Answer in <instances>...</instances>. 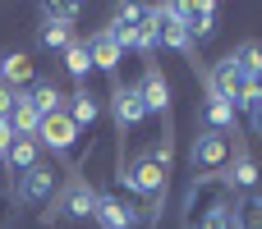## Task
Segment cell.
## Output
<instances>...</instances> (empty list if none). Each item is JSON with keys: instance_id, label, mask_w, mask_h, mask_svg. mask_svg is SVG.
I'll return each instance as SVG.
<instances>
[{"instance_id": "3957f363", "label": "cell", "mask_w": 262, "mask_h": 229, "mask_svg": "<svg viewBox=\"0 0 262 229\" xmlns=\"http://www.w3.org/2000/svg\"><path fill=\"white\" fill-rule=\"evenodd\" d=\"M230 156H235L230 133H212V129H203V133L193 138V147H189V161H193L198 174H226Z\"/></svg>"}, {"instance_id": "9a60e30c", "label": "cell", "mask_w": 262, "mask_h": 229, "mask_svg": "<svg viewBox=\"0 0 262 229\" xmlns=\"http://www.w3.org/2000/svg\"><path fill=\"white\" fill-rule=\"evenodd\" d=\"M0 83H5V87L32 83V55H28V50H5V55H0Z\"/></svg>"}, {"instance_id": "5b68a950", "label": "cell", "mask_w": 262, "mask_h": 229, "mask_svg": "<svg viewBox=\"0 0 262 229\" xmlns=\"http://www.w3.org/2000/svg\"><path fill=\"white\" fill-rule=\"evenodd\" d=\"M92 220H97L101 229H138L143 225V207H134V202L120 197V193H97Z\"/></svg>"}, {"instance_id": "277c9868", "label": "cell", "mask_w": 262, "mask_h": 229, "mask_svg": "<svg viewBox=\"0 0 262 229\" xmlns=\"http://www.w3.org/2000/svg\"><path fill=\"white\" fill-rule=\"evenodd\" d=\"M55 193H60V170H51L46 161L32 165L28 174H18V184H14V202L18 207H51Z\"/></svg>"}, {"instance_id": "e0dca14e", "label": "cell", "mask_w": 262, "mask_h": 229, "mask_svg": "<svg viewBox=\"0 0 262 229\" xmlns=\"http://www.w3.org/2000/svg\"><path fill=\"white\" fill-rule=\"evenodd\" d=\"M203 115H207V129H212V133H230V129H235V119H239V110H235L226 96H216V92H207Z\"/></svg>"}, {"instance_id": "cb8c5ba5", "label": "cell", "mask_w": 262, "mask_h": 229, "mask_svg": "<svg viewBox=\"0 0 262 229\" xmlns=\"http://www.w3.org/2000/svg\"><path fill=\"white\" fill-rule=\"evenodd\" d=\"M198 229H239V220H235V202L226 207V211H216V216H207Z\"/></svg>"}, {"instance_id": "484cf974", "label": "cell", "mask_w": 262, "mask_h": 229, "mask_svg": "<svg viewBox=\"0 0 262 229\" xmlns=\"http://www.w3.org/2000/svg\"><path fill=\"white\" fill-rule=\"evenodd\" d=\"M9 106H14V87L0 83V119H9Z\"/></svg>"}, {"instance_id": "ac0fdd59", "label": "cell", "mask_w": 262, "mask_h": 229, "mask_svg": "<svg viewBox=\"0 0 262 229\" xmlns=\"http://www.w3.org/2000/svg\"><path fill=\"white\" fill-rule=\"evenodd\" d=\"M64 69H69V78H78V87H88L92 55H88V41H83V37H74V41L64 46Z\"/></svg>"}, {"instance_id": "4fadbf2b", "label": "cell", "mask_w": 262, "mask_h": 229, "mask_svg": "<svg viewBox=\"0 0 262 229\" xmlns=\"http://www.w3.org/2000/svg\"><path fill=\"white\" fill-rule=\"evenodd\" d=\"M9 129H14V138H37V129H41V110L28 101V92H14V106H9Z\"/></svg>"}, {"instance_id": "6da1fadb", "label": "cell", "mask_w": 262, "mask_h": 229, "mask_svg": "<svg viewBox=\"0 0 262 229\" xmlns=\"http://www.w3.org/2000/svg\"><path fill=\"white\" fill-rule=\"evenodd\" d=\"M166 179H170V142H166V138H161L152 151H143L129 170H120L124 193H134V197H143V202H147L143 220H152V216H157V207L166 202Z\"/></svg>"}, {"instance_id": "8992f818", "label": "cell", "mask_w": 262, "mask_h": 229, "mask_svg": "<svg viewBox=\"0 0 262 229\" xmlns=\"http://www.w3.org/2000/svg\"><path fill=\"white\" fill-rule=\"evenodd\" d=\"M37 147H46V151H55V156H74V147H78V129H74V119H69L64 110L46 115L41 129H37Z\"/></svg>"}, {"instance_id": "8fae6325", "label": "cell", "mask_w": 262, "mask_h": 229, "mask_svg": "<svg viewBox=\"0 0 262 229\" xmlns=\"http://www.w3.org/2000/svg\"><path fill=\"white\" fill-rule=\"evenodd\" d=\"M88 55H92V69H101V73H115V69L124 64V50L115 46V37H111L106 28L88 32Z\"/></svg>"}, {"instance_id": "9c48e42d", "label": "cell", "mask_w": 262, "mask_h": 229, "mask_svg": "<svg viewBox=\"0 0 262 229\" xmlns=\"http://www.w3.org/2000/svg\"><path fill=\"white\" fill-rule=\"evenodd\" d=\"M216 5L212 0H203V5H180V23H184V32L193 37V46H203V41H212V32H216Z\"/></svg>"}, {"instance_id": "f1b7e54d", "label": "cell", "mask_w": 262, "mask_h": 229, "mask_svg": "<svg viewBox=\"0 0 262 229\" xmlns=\"http://www.w3.org/2000/svg\"><path fill=\"white\" fill-rule=\"evenodd\" d=\"M258 92H262V73H258Z\"/></svg>"}, {"instance_id": "603a6c76", "label": "cell", "mask_w": 262, "mask_h": 229, "mask_svg": "<svg viewBox=\"0 0 262 229\" xmlns=\"http://www.w3.org/2000/svg\"><path fill=\"white\" fill-rule=\"evenodd\" d=\"M78 5H69V0H55V5H41V18H51V23H64V28H74L78 23Z\"/></svg>"}, {"instance_id": "52a82bcc", "label": "cell", "mask_w": 262, "mask_h": 229, "mask_svg": "<svg viewBox=\"0 0 262 229\" xmlns=\"http://www.w3.org/2000/svg\"><path fill=\"white\" fill-rule=\"evenodd\" d=\"M60 216H74V220H88L92 216V207H97V188L78 174V179H69V188L64 193H55V202H51Z\"/></svg>"}, {"instance_id": "ba28073f", "label": "cell", "mask_w": 262, "mask_h": 229, "mask_svg": "<svg viewBox=\"0 0 262 229\" xmlns=\"http://www.w3.org/2000/svg\"><path fill=\"white\" fill-rule=\"evenodd\" d=\"M111 115H115V129H120V133H134V129L147 119L143 92H138V87H115V96H111Z\"/></svg>"}, {"instance_id": "d6986e66", "label": "cell", "mask_w": 262, "mask_h": 229, "mask_svg": "<svg viewBox=\"0 0 262 229\" xmlns=\"http://www.w3.org/2000/svg\"><path fill=\"white\" fill-rule=\"evenodd\" d=\"M28 101L41 110V119H46V115H55V110L64 106V96H60V87H55L51 78H37V83L28 87Z\"/></svg>"}, {"instance_id": "83f0119b", "label": "cell", "mask_w": 262, "mask_h": 229, "mask_svg": "<svg viewBox=\"0 0 262 229\" xmlns=\"http://www.w3.org/2000/svg\"><path fill=\"white\" fill-rule=\"evenodd\" d=\"M249 124H253V133H258V138H262V101H258V106H253V110H249Z\"/></svg>"}, {"instance_id": "7c38bea8", "label": "cell", "mask_w": 262, "mask_h": 229, "mask_svg": "<svg viewBox=\"0 0 262 229\" xmlns=\"http://www.w3.org/2000/svg\"><path fill=\"white\" fill-rule=\"evenodd\" d=\"M258 161L249 156V151H235L230 156V165H226V184L235 188V197H244V193H258Z\"/></svg>"}, {"instance_id": "44dd1931", "label": "cell", "mask_w": 262, "mask_h": 229, "mask_svg": "<svg viewBox=\"0 0 262 229\" xmlns=\"http://www.w3.org/2000/svg\"><path fill=\"white\" fill-rule=\"evenodd\" d=\"M37 41H41V50H60V55H64V46L74 41V28H64V23H51V18H41V28H37Z\"/></svg>"}, {"instance_id": "7402d4cb", "label": "cell", "mask_w": 262, "mask_h": 229, "mask_svg": "<svg viewBox=\"0 0 262 229\" xmlns=\"http://www.w3.org/2000/svg\"><path fill=\"white\" fill-rule=\"evenodd\" d=\"M235 220H239V229H262V193L235 197Z\"/></svg>"}, {"instance_id": "30bf717a", "label": "cell", "mask_w": 262, "mask_h": 229, "mask_svg": "<svg viewBox=\"0 0 262 229\" xmlns=\"http://www.w3.org/2000/svg\"><path fill=\"white\" fill-rule=\"evenodd\" d=\"M138 92H143V106H147V115H170V78H166L157 64H147V73H143Z\"/></svg>"}, {"instance_id": "2e32d148", "label": "cell", "mask_w": 262, "mask_h": 229, "mask_svg": "<svg viewBox=\"0 0 262 229\" xmlns=\"http://www.w3.org/2000/svg\"><path fill=\"white\" fill-rule=\"evenodd\" d=\"M5 165H9L14 174H28L32 165H41V147H37V138H14L9 151H5Z\"/></svg>"}, {"instance_id": "4316f807", "label": "cell", "mask_w": 262, "mask_h": 229, "mask_svg": "<svg viewBox=\"0 0 262 229\" xmlns=\"http://www.w3.org/2000/svg\"><path fill=\"white\" fill-rule=\"evenodd\" d=\"M9 142H14V129H9V119H0V156L9 151Z\"/></svg>"}, {"instance_id": "f546056e", "label": "cell", "mask_w": 262, "mask_h": 229, "mask_svg": "<svg viewBox=\"0 0 262 229\" xmlns=\"http://www.w3.org/2000/svg\"><path fill=\"white\" fill-rule=\"evenodd\" d=\"M0 170H5V156H0Z\"/></svg>"}, {"instance_id": "ffe728a7", "label": "cell", "mask_w": 262, "mask_h": 229, "mask_svg": "<svg viewBox=\"0 0 262 229\" xmlns=\"http://www.w3.org/2000/svg\"><path fill=\"white\" fill-rule=\"evenodd\" d=\"M230 60L239 64L244 78H258V73H262V41H239V46L230 50Z\"/></svg>"}, {"instance_id": "5bb4252c", "label": "cell", "mask_w": 262, "mask_h": 229, "mask_svg": "<svg viewBox=\"0 0 262 229\" xmlns=\"http://www.w3.org/2000/svg\"><path fill=\"white\" fill-rule=\"evenodd\" d=\"M69 119H74V129L83 133V129H92L97 124V115H101V101H97V92L92 87H78L74 96H69V110H64Z\"/></svg>"}, {"instance_id": "d4e9b609", "label": "cell", "mask_w": 262, "mask_h": 229, "mask_svg": "<svg viewBox=\"0 0 262 229\" xmlns=\"http://www.w3.org/2000/svg\"><path fill=\"white\" fill-rule=\"evenodd\" d=\"M14 207H18V202H14V193H5V188H0V229L14 225Z\"/></svg>"}, {"instance_id": "7a4b0ae2", "label": "cell", "mask_w": 262, "mask_h": 229, "mask_svg": "<svg viewBox=\"0 0 262 229\" xmlns=\"http://www.w3.org/2000/svg\"><path fill=\"white\" fill-rule=\"evenodd\" d=\"M230 202H235V188L226 184V174H198L184 197V229H198L207 216L226 211Z\"/></svg>"}]
</instances>
